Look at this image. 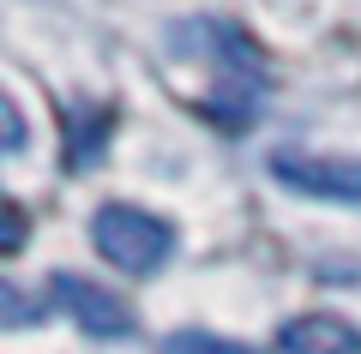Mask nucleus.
Segmentation results:
<instances>
[{
  "instance_id": "nucleus-1",
  "label": "nucleus",
  "mask_w": 361,
  "mask_h": 354,
  "mask_svg": "<svg viewBox=\"0 0 361 354\" xmlns=\"http://www.w3.org/2000/svg\"><path fill=\"white\" fill-rule=\"evenodd\" d=\"M169 54H180V61L193 54V61L217 66V84L241 108H253L265 96V54L247 42V30L223 25V18H180V25H169Z\"/></svg>"
},
{
  "instance_id": "nucleus-2",
  "label": "nucleus",
  "mask_w": 361,
  "mask_h": 354,
  "mask_svg": "<svg viewBox=\"0 0 361 354\" xmlns=\"http://www.w3.org/2000/svg\"><path fill=\"white\" fill-rule=\"evenodd\" d=\"M90 246L127 277H151L175 253V228L145 204H97L90 210Z\"/></svg>"
},
{
  "instance_id": "nucleus-3",
  "label": "nucleus",
  "mask_w": 361,
  "mask_h": 354,
  "mask_svg": "<svg viewBox=\"0 0 361 354\" xmlns=\"http://www.w3.org/2000/svg\"><path fill=\"white\" fill-rule=\"evenodd\" d=\"M49 301L61 306V312L73 318L85 336H103V342H127L133 324H139V318H133V306L121 301L115 289L78 277V270H54V277H49Z\"/></svg>"
},
{
  "instance_id": "nucleus-4",
  "label": "nucleus",
  "mask_w": 361,
  "mask_h": 354,
  "mask_svg": "<svg viewBox=\"0 0 361 354\" xmlns=\"http://www.w3.org/2000/svg\"><path fill=\"white\" fill-rule=\"evenodd\" d=\"M277 187L325 204H361V156H319V151H277L271 156Z\"/></svg>"
},
{
  "instance_id": "nucleus-5",
  "label": "nucleus",
  "mask_w": 361,
  "mask_h": 354,
  "mask_svg": "<svg viewBox=\"0 0 361 354\" xmlns=\"http://www.w3.org/2000/svg\"><path fill=\"white\" fill-rule=\"evenodd\" d=\"M277 354H361V324L337 312H301L277 330Z\"/></svg>"
},
{
  "instance_id": "nucleus-6",
  "label": "nucleus",
  "mask_w": 361,
  "mask_h": 354,
  "mask_svg": "<svg viewBox=\"0 0 361 354\" xmlns=\"http://www.w3.org/2000/svg\"><path fill=\"white\" fill-rule=\"evenodd\" d=\"M103 151H109V108H85L73 120V168L97 163Z\"/></svg>"
},
{
  "instance_id": "nucleus-7",
  "label": "nucleus",
  "mask_w": 361,
  "mask_h": 354,
  "mask_svg": "<svg viewBox=\"0 0 361 354\" xmlns=\"http://www.w3.org/2000/svg\"><path fill=\"white\" fill-rule=\"evenodd\" d=\"M163 354H253V348H241L229 336H211V330H175L163 342Z\"/></svg>"
},
{
  "instance_id": "nucleus-8",
  "label": "nucleus",
  "mask_w": 361,
  "mask_h": 354,
  "mask_svg": "<svg viewBox=\"0 0 361 354\" xmlns=\"http://www.w3.org/2000/svg\"><path fill=\"white\" fill-rule=\"evenodd\" d=\"M0 120H6V156H18V151H25V114H18V96H13V90L0 96Z\"/></svg>"
},
{
  "instance_id": "nucleus-9",
  "label": "nucleus",
  "mask_w": 361,
  "mask_h": 354,
  "mask_svg": "<svg viewBox=\"0 0 361 354\" xmlns=\"http://www.w3.org/2000/svg\"><path fill=\"white\" fill-rule=\"evenodd\" d=\"M6 253H18V246H25V210H18V204H6Z\"/></svg>"
}]
</instances>
